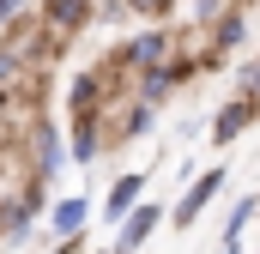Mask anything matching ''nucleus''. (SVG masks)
I'll list each match as a JSON object with an SVG mask.
<instances>
[{"mask_svg": "<svg viewBox=\"0 0 260 254\" xmlns=\"http://www.w3.org/2000/svg\"><path fill=\"white\" fill-rule=\"evenodd\" d=\"M157 218H164V206L139 194L127 212L115 218V248H145V242H151V230H157Z\"/></svg>", "mask_w": 260, "mask_h": 254, "instance_id": "nucleus-1", "label": "nucleus"}, {"mask_svg": "<svg viewBox=\"0 0 260 254\" xmlns=\"http://www.w3.org/2000/svg\"><path fill=\"white\" fill-rule=\"evenodd\" d=\"M37 206H43V188H30L24 200H6V206H0V248L30 242V230H37Z\"/></svg>", "mask_w": 260, "mask_h": 254, "instance_id": "nucleus-2", "label": "nucleus"}, {"mask_svg": "<svg viewBox=\"0 0 260 254\" xmlns=\"http://www.w3.org/2000/svg\"><path fill=\"white\" fill-rule=\"evenodd\" d=\"M170 49H176V30H170V24H145L139 37L121 43V67H157Z\"/></svg>", "mask_w": 260, "mask_h": 254, "instance_id": "nucleus-3", "label": "nucleus"}, {"mask_svg": "<svg viewBox=\"0 0 260 254\" xmlns=\"http://www.w3.org/2000/svg\"><path fill=\"white\" fill-rule=\"evenodd\" d=\"M218 188H224V170H200V182L182 194V200H176V212H164V218H170L176 230H194V218L212 206V194H218Z\"/></svg>", "mask_w": 260, "mask_h": 254, "instance_id": "nucleus-4", "label": "nucleus"}, {"mask_svg": "<svg viewBox=\"0 0 260 254\" xmlns=\"http://www.w3.org/2000/svg\"><path fill=\"white\" fill-rule=\"evenodd\" d=\"M61 164H67V151H61V133H55V121H37L30 127V176H61Z\"/></svg>", "mask_w": 260, "mask_h": 254, "instance_id": "nucleus-5", "label": "nucleus"}, {"mask_svg": "<svg viewBox=\"0 0 260 254\" xmlns=\"http://www.w3.org/2000/svg\"><path fill=\"white\" fill-rule=\"evenodd\" d=\"M97 18V0H43V24L55 30V37H73V30H85Z\"/></svg>", "mask_w": 260, "mask_h": 254, "instance_id": "nucleus-6", "label": "nucleus"}, {"mask_svg": "<svg viewBox=\"0 0 260 254\" xmlns=\"http://www.w3.org/2000/svg\"><path fill=\"white\" fill-rule=\"evenodd\" d=\"M254 115H260V103H248V97L236 91V97H230V103H224V109L212 115V139H218V145H230V139H236L242 127L254 121Z\"/></svg>", "mask_w": 260, "mask_h": 254, "instance_id": "nucleus-7", "label": "nucleus"}, {"mask_svg": "<svg viewBox=\"0 0 260 254\" xmlns=\"http://www.w3.org/2000/svg\"><path fill=\"white\" fill-rule=\"evenodd\" d=\"M103 151V133H97V109H73V145H67V157L73 164H91Z\"/></svg>", "mask_w": 260, "mask_h": 254, "instance_id": "nucleus-8", "label": "nucleus"}, {"mask_svg": "<svg viewBox=\"0 0 260 254\" xmlns=\"http://www.w3.org/2000/svg\"><path fill=\"white\" fill-rule=\"evenodd\" d=\"M85 224H91V200H79V194H73V200H55L49 230H55L61 242H79V230H85Z\"/></svg>", "mask_w": 260, "mask_h": 254, "instance_id": "nucleus-9", "label": "nucleus"}, {"mask_svg": "<svg viewBox=\"0 0 260 254\" xmlns=\"http://www.w3.org/2000/svg\"><path fill=\"white\" fill-rule=\"evenodd\" d=\"M248 43V18L242 12H218V30H212V49H206V61H224L230 49H242Z\"/></svg>", "mask_w": 260, "mask_h": 254, "instance_id": "nucleus-10", "label": "nucleus"}, {"mask_svg": "<svg viewBox=\"0 0 260 254\" xmlns=\"http://www.w3.org/2000/svg\"><path fill=\"white\" fill-rule=\"evenodd\" d=\"M139 194H145V170H127V176H121V182L109 188V200H103V218L115 224V218L127 212V206H133V200H139Z\"/></svg>", "mask_w": 260, "mask_h": 254, "instance_id": "nucleus-11", "label": "nucleus"}, {"mask_svg": "<svg viewBox=\"0 0 260 254\" xmlns=\"http://www.w3.org/2000/svg\"><path fill=\"white\" fill-rule=\"evenodd\" d=\"M254 212H260V194H242V200H236V212L224 218V236H218V242H224V248H236V242L248 236V218H254Z\"/></svg>", "mask_w": 260, "mask_h": 254, "instance_id": "nucleus-12", "label": "nucleus"}, {"mask_svg": "<svg viewBox=\"0 0 260 254\" xmlns=\"http://www.w3.org/2000/svg\"><path fill=\"white\" fill-rule=\"evenodd\" d=\"M151 127H157V103H145V97H139V103H127V121H121V139H145Z\"/></svg>", "mask_w": 260, "mask_h": 254, "instance_id": "nucleus-13", "label": "nucleus"}, {"mask_svg": "<svg viewBox=\"0 0 260 254\" xmlns=\"http://www.w3.org/2000/svg\"><path fill=\"white\" fill-rule=\"evenodd\" d=\"M133 12H139V18H164V12H170V0H127Z\"/></svg>", "mask_w": 260, "mask_h": 254, "instance_id": "nucleus-14", "label": "nucleus"}, {"mask_svg": "<svg viewBox=\"0 0 260 254\" xmlns=\"http://www.w3.org/2000/svg\"><path fill=\"white\" fill-rule=\"evenodd\" d=\"M242 97H248V103H260V61L242 73Z\"/></svg>", "mask_w": 260, "mask_h": 254, "instance_id": "nucleus-15", "label": "nucleus"}, {"mask_svg": "<svg viewBox=\"0 0 260 254\" xmlns=\"http://www.w3.org/2000/svg\"><path fill=\"white\" fill-rule=\"evenodd\" d=\"M24 6H30V0H0V24H6V18H18Z\"/></svg>", "mask_w": 260, "mask_h": 254, "instance_id": "nucleus-16", "label": "nucleus"}]
</instances>
